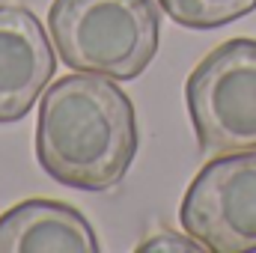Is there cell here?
Listing matches in <instances>:
<instances>
[{
  "instance_id": "6da1fadb",
  "label": "cell",
  "mask_w": 256,
  "mask_h": 253,
  "mask_svg": "<svg viewBox=\"0 0 256 253\" xmlns=\"http://www.w3.org/2000/svg\"><path fill=\"white\" fill-rule=\"evenodd\" d=\"M140 149L137 114L114 78L78 72L60 78L39 104L36 158L74 190L116 188Z\"/></svg>"
},
{
  "instance_id": "7a4b0ae2",
  "label": "cell",
  "mask_w": 256,
  "mask_h": 253,
  "mask_svg": "<svg viewBox=\"0 0 256 253\" xmlns=\"http://www.w3.org/2000/svg\"><path fill=\"white\" fill-rule=\"evenodd\" d=\"M48 33L72 72L131 80L158 54L161 15L152 0H54Z\"/></svg>"
},
{
  "instance_id": "3957f363",
  "label": "cell",
  "mask_w": 256,
  "mask_h": 253,
  "mask_svg": "<svg viewBox=\"0 0 256 253\" xmlns=\"http://www.w3.org/2000/svg\"><path fill=\"white\" fill-rule=\"evenodd\" d=\"M185 104L202 155L256 149V39L212 48L185 80Z\"/></svg>"
},
{
  "instance_id": "277c9868",
  "label": "cell",
  "mask_w": 256,
  "mask_h": 253,
  "mask_svg": "<svg viewBox=\"0 0 256 253\" xmlns=\"http://www.w3.org/2000/svg\"><path fill=\"white\" fill-rule=\"evenodd\" d=\"M179 220L212 253L256 250V149L214 155L188 185Z\"/></svg>"
},
{
  "instance_id": "5b68a950",
  "label": "cell",
  "mask_w": 256,
  "mask_h": 253,
  "mask_svg": "<svg viewBox=\"0 0 256 253\" xmlns=\"http://www.w3.org/2000/svg\"><path fill=\"white\" fill-rule=\"evenodd\" d=\"M57 72L45 24L18 3H0V126L24 120Z\"/></svg>"
},
{
  "instance_id": "8992f818",
  "label": "cell",
  "mask_w": 256,
  "mask_h": 253,
  "mask_svg": "<svg viewBox=\"0 0 256 253\" xmlns=\"http://www.w3.org/2000/svg\"><path fill=\"white\" fill-rule=\"evenodd\" d=\"M92 224L60 200H24L0 214V253H96Z\"/></svg>"
},
{
  "instance_id": "52a82bcc",
  "label": "cell",
  "mask_w": 256,
  "mask_h": 253,
  "mask_svg": "<svg viewBox=\"0 0 256 253\" xmlns=\"http://www.w3.org/2000/svg\"><path fill=\"white\" fill-rule=\"evenodd\" d=\"M158 6L188 30H214L250 15L256 0H158Z\"/></svg>"
},
{
  "instance_id": "ba28073f",
  "label": "cell",
  "mask_w": 256,
  "mask_h": 253,
  "mask_svg": "<svg viewBox=\"0 0 256 253\" xmlns=\"http://www.w3.org/2000/svg\"><path fill=\"white\" fill-rule=\"evenodd\" d=\"M137 250L143 253H155V250H206L196 238L191 236H179V232H170V230H164V232H158V236H152V238H146Z\"/></svg>"
}]
</instances>
